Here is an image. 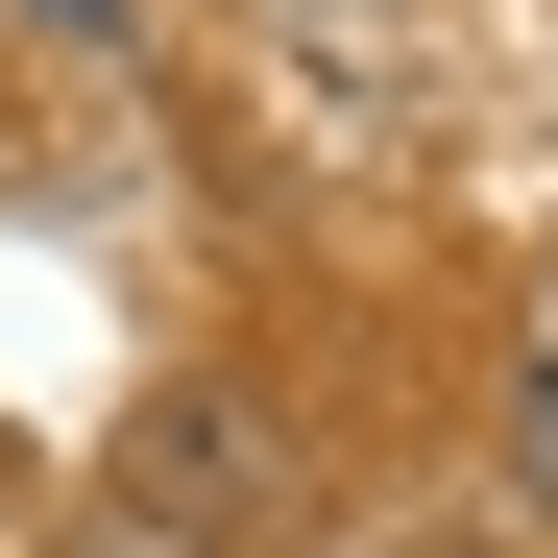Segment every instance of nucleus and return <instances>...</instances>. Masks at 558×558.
Instances as JSON below:
<instances>
[{"label":"nucleus","instance_id":"obj_2","mask_svg":"<svg viewBox=\"0 0 558 558\" xmlns=\"http://www.w3.org/2000/svg\"><path fill=\"white\" fill-rule=\"evenodd\" d=\"M25 25H122V0H25Z\"/></svg>","mask_w":558,"mask_h":558},{"label":"nucleus","instance_id":"obj_1","mask_svg":"<svg viewBox=\"0 0 558 558\" xmlns=\"http://www.w3.org/2000/svg\"><path fill=\"white\" fill-rule=\"evenodd\" d=\"M122 486H146V510H243V486H267V461L219 437V389H170V413L122 437Z\"/></svg>","mask_w":558,"mask_h":558},{"label":"nucleus","instance_id":"obj_3","mask_svg":"<svg viewBox=\"0 0 558 558\" xmlns=\"http://www.w3.org/2000/svg\"><path fill=\"white\" fill-rule=\"evenodd\" d=\"M98 558H170V534H98Z\"/></svg>","mask_w":558,"mask_h":558}]
</instances>
